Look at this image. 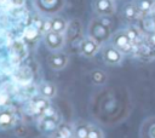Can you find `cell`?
<instances>
[{
  "instance_id": "1",
  "label": "cell",
  "mask_w": 155,
  "mask_h": 138,
  "mask_svg": "<svg viewBox=\"0 0 155 138\" xmlns=\"http://www.w3.org/2000/svg\"><path fill=\"white\" fill-rule=\"evenodd\" d=\"M111 45L114 47H116L122 54L131 53L134 47L133 42L127 36L126 31H117L116 34H114L111 38Z\"/></svg>"
},
{
  "instance_id": "2",
  "label": "cell",
  "mask_w": 155,
  "mask_h": 138,
  "mask_svg": "<svg viewBox=\"0 0 155 138\" xmlns=\"http://www.w3.org/2000/svg\"><path fill=\"white\" fill-rule=\"evenodd\" d=\"M122 53L113 45L105 46L102 50V58L108 65H119L122 62Z\"/></svg>"
},
{
  "instance_id": "3",
  "label": "cell",
  "mask_w": 155,
  "mask_h": 138,
  "mask_svg": "<svg viewBox=\"0 0 155 138\" xmlns=\"http://www.w3.org/2000/svg\"><path fill=\"white\" fill-rule=\"evenodd\" d=\"M59 125V117L53 116V117H40L39 122H38V127L40 130V132L47 137H51L54 134V132L57 131Z\"/></svg>"
},
{
  "instance_id": "4",
  "label": "cell",
  "mask_w": 155,
  "mask_h": 138,
  "mask_svg": "<svg viewBox=\"0 0 155 138\" xmlns=\"http://www.w3.org/2000/svg\"><path fill=\"white\" fill-rule=\"evenodd\" d=\"M47 64L51 69L53 70H63L68 63H69V57L67 53L63 52H52L47 56Z\"/></svg>"
},
{
  "instance_id": "5",
  "label": "cell",
  "mask_w": 155,
  "mask_h": 138,
  "mask_svg": "<svg viewBox=\"0 0 155 138\" xmlns=\"http://www.w3.org/2000/svg\"><path fill=\"white\" fill-rule=\"evenodd\" d=\"M109 29L108 27H105L104 24H102L101 22H93L90 25V38H92L93 40H96L98 44L105 41L109 39Z\"/></svg>"
},
{
  "instance_id": "6",
  "label": "cell",
  "mask_w": 155,
  "mask_h": 138,
  "mask_svg": "<svg viewBox=\"0 0 155 138\" xmlns=\"http://www.w3.org/2000/svg\"><path fill=\"white\" fill-rule=\"evenodd\" d=\"M44 42L45 46L51 50V51H58L64 46V38L62 34L56 33V31H50L46 33L44 36Z\"/></svg>"
},
{
  "instance_id": "7",
  "label": "cell",
  "mask_w": 155,
  "mask_h": 138,
  "mask_svg": "<svg viewBox=\"0 0 155 138\" xmlns=\"http://www.w3.org/2000/svg\"><path fill=\"white\" fill-rule=\"evenodd\" d=\"M80 51H81V54L85 56V57H87V58L93 57L99 51V44L96 40H93L92 38L85 39L80 44Z\"/></svg>"
},
{
  "instance_id": "8",
  "label": "cell",
  "mask_w": 155,
  "mask_h": 138,
  "mask_svg": "<svg viewBox=\"0 0 155 138\" xmlns=\"http://www.w3.org/2000/svg\"><path fill=\"white\" fill-rule=\"evenodd\" d=\"M17 122L15 113L10 109H0V130H10Z\"/></svg>"
},
{
  "instance_id": "9",
  "label": "cell",
  "mask_w": 155,
  "mask_h": 138,
  "mask_svg": "<svg viewBox=\"0 0 155 138\" xmlns=\"http://www.w3.org/2000/svg\"><path fill=\"white\" fill-rule=\"evenodd\" d=\"M140 138H155V115L147 117L139 128Z\"/></svg>"
},
{
  "instance_id": "10",
  "label": "cell",
  "mask_w": 155,
  "mask_h": 138,
  "mask_svg": "<svg viewBox=\"0 0 155 138\" xmlns=\"http://www.w3.org/2000/svg\"><path fill=\"white\" fill-rule=\"evenodd\" d=\"M94 10L99 15H111L115 11L113 0H94Z\"/></svg>"
},
{
  "instance_id": "11",
  "label": "cell",
  "mask_w": 155,
  "mask_h": 138,
  "mask_svg": "<svg viewBox=\"0 0 155 138\" xmlns=\"http://www.w3.org/2000/svg\"><path fill=\"white\" fill-rule=\"evenodd\" d=\"M51 103H50V100L47 99V98H45V97H42V96H39V97H35V98H33V100H31V110H33V113L35 114V115H41L42 114V111L50 105Z\"/></svg>"
},
{
  "instance_id": "12",
  "label": "cell",
  "mask_w": 155,
  "mask_h": 138,
  "mask_svg": "<svg viewBox=\"0 0 155 138\" xmlns=\"http://www.w3.org/2000/svg\"><path fill=\"white\" fill-rule=\"evenodd\" d=\"M39 91H40V96H42L47 99H51L57 94V87L52 82H48V81L42 82L39 87Z\"/></svg>"
},
{
  "instance_id": "13",
  "label": "cell",
  "mask_w": 155,
  "mask_h": 138,
  "mask_svg": "<svg viewBox=\"0 0 155 138\" xmlns=\"http://www.w3.org/2000/svg\"><path fill=\"white\" fill-rule=\"evenodd\" d=\"M38 6L42 11L52 12L62 6V0H38Z\"/></svg>"
},
{
  "instance_id": "14",
  "label": "cell",
  "mask_w": 155,
  "mask_h": 138,
  "mask_svg": "<svg viewBox=\"0 0 155 138\" xmlns=\"http://www.w3.org/2000/svg\"><path fill=\"white\" fill-rule=\"evenodd\" d=\"M90 77H91L92 84L96 85V86L105 85L107 81H108V75H107V73L103 71V70H101V69H94V70H92Z\"/></svg>"
},
{
  "instance_id": "15",
  "label": "cell",
  "mask_w": 155,
  "mask_h": 138,
  "mask_svg": "<svg viewBox=\"0 0 155 138\" xmlns=\"http://www.w3.org/2000/svg\"><path fill=\"white\" fill-rule=\"evenodd\" d=\"M74 138H87L90 125L86 122H78L74 126Z\"/></svg>"
},
{
  "instance_id": "16",
  "label": "cell",
  "mask_w": 155,
  "mask_h": 138,
  "mask_svg": "<svg viewBox=\"0 0 155 138\" xmlns=\"http://www.w3.org/2000/svg\"><path fill=\"white\" fill-rule=\"evenodd\" d=\"M57 133H59L61 136L65 137V138H74V127L70 126L69 123H65V122H59L58 125V128L56 131Z\"/></svg>"
},
{
  "instance_id": "17",
  "label": "cell",
  "mask_w": 155,
  "mask_h": 138,
  "mask_svg": "<svg viewBox=\"0 0 155 138\" xmlns=\"http://www.w3.org/2000/svg\"><path fill=\"white\" fill-rule=\"evenodd\" d=\"M67 28V22L65 19L61 18V17H56L52 19V31H56V33H59L62 34Z\"/></svg>"
},
{
  "instance_id": "18",
  "label": "cell",
  "mask_w": 155,
  "mask_h": 138,
  "mask_svg": "<svg viewBox=\"0 0 155 138\" xmlns=\"http://www.w3.org/2000/svg\"><path fill=\"white\" fill-rule=\"evenodd\" d=\"M87 138H104V132L101 127L96 125H90Z\"/></svg>"
},
{
  "instance_id": "19",
  "label": "cell",
  "mask_w": 155,
  "mask_h": 138,
  "mask_svg": "<svg viewBox=\"0 0 155 138\" xmlns=\"http://www.w3.org/2000/svg\"><path fill=\"white\" fill-rule=\"evenodd\" d=\"M153 1L151 0H139L138 5H137V8L143 13V15H147L148 12L151 11V7H153Z\"/></svg>"
},
{
  "instance_id": "20",
  "label": "cell",
  "mask_w": 155,
  "mask_h": 138,
  "mask_svg": "<svg viewBox=\"0 0 155 138\" xmlns=\"http://www.w3.org/2000/svg\"><path fill=\"white\" fill-rule=\"evenodd\" d=\"M124 15H125V17L127 18V19H133V18H136V16H137V7L134 6V5H127L126 7H125V11H124Z\"/></svg>"
},
{
  "instance_id": "21",
  "label": "cell",
  "mask_w": 155,
  "mask_h": 138,
  "mask_svg": "<svg viewBox=\"0 0 155 138\" xmlns=\"http://www.w3.org/2000/svg\"><path fill=\"white\" fill-rule=\"evenodd\" d=\"M126 34H127V36L130 38V40L133 42V45L136 46V44H137L138 40H139V33H138V30H137L136 28H130V29L126 30Z\"/></svg>"
},
{
  "instance_id": "22",
  "label": "cell",
  "mask_w": 155,
  "mask_h": 138,
  "mask_svg": "<svg viewBox=\"0 0 155 138\" xmlns=\"http://www.w3.org/2000/svg\"><path fill=\"white\" fill-rule=\"evenodd\" d=\"M57 115H58L57 109H56L52 104H50V105L42 111V114L40 115V117H53V116H57Z\"/></svg>"
},
{
  "instance_id": "23",
  "label": "cell",
  "mask_w": 155,
  "mask_h": 138,
  "mask_svg": "<svg viewBox=\"0 0 155 138\" xmlns=\"http://www.w3.org/2000/svg\"><path fill=\"white\" fill-rule=\"evenodd\" d=\"M41 31H42L44 34L52 31V19H46V21H44V24H42V29H41Z\"/></svg>"
},
{
  "instance_id": "24",
  "label": "cell",
  "mask_w": 155,
  "mask_h": 138,
  "mask_svg": "<svg viewBox=\"0 0 155 138\" xmlns=\"http://www.w3.org/2000/svg\"><path fill=\"white\" fill-rule=\"evenodd\" d=\"M38 29L35 28V27H28L27 29H25V31H24V35L27 36V38H35L36 36V34H38Z\"/></svg>"
},
{
  "instance_id": "25",
  "label": "cell",
  "mask_w": 155,
  "mask_h": 138,
  "mask_svg": "<svg viewBox=\"0 0 155 138\" xmlns=\"http://www.w3.org/2000/svg\"><path fill=\"white\" fill-rule=\"evenodd\" d=\"M10 4L15 7H22L25 4V0H10Z\"/></svg>"
},
{
  "instance_id": "26",
  "label": "cell",
  "mask_w": 155,
  "mask_h": 138,
  "mask_svg": "<svg viewBox=\"0 0 155 138\" xmlns=\"http://www.w3.org/2000/svg\"><path fill=\"white\" fill-rule=\"evenodd\" d=\"M148 44L155 50V31L149 35V38H148Z\"/></svg>"
},
{
  "instance_id": "27",
  "label": "cell",
  "mask_w": 155,
  "mask_h": 138,
  "mask_svg": "<svg viewBox=\"0 0 155 138\" xmlns=\"http://www.w3.org/2000/svg\"><path fill=\"white\" fill-rule=\"evenodd\" d=\"M51 138H65V137H63V136H61L59 133L54 132V134H53V136H51Z\"/></svg>"
},
{
  "instance_id": "28",
  "label": "cell",
  "mask_w": 155,
  "mask_h": 138,
  "mask_svg": "<svg viewBox=\"0 0 155 138\" xmlns=\"http://www.w3.org/2000/svg\"><path fill=\"white\" fill-rule=\"evenodd\" d=\"M151 16H153V18L155 19V4H154L153 7H151Z\"/></svg>"
},
{
  "instance_id": "29",
  "label": "cell",
  "mask_w": 155,
  "mask_h": 138,
  "mask_svg": "<svg viewBox=\"0 0 155 138\" xmlns=\"http://www.w3.org/2000/svg\"><path fill=\"white\" fill-rule=\"evenodd\" d=\"M41 138H51V137H47V136H45V137H41Z\"/></svg>"
},
{
  "instance_id": "30",
  "label": "cell",
  "mask_w": 155,
  "mask_h": 138,
  "mask_svg": "<svg viewBox=\"0 0 155 138\" xmlns=\"http://www.w3.org/2000/svg\"><path fill=\"white\" fill-rule=\"evenodd\" d=\"M154 30H155V21H154Z\"/></svg>"
},
{
  "instance_id": "31",
  "label": "cell",
  "mask_w": 155,
  "mask_h": 138,
  "mask_svg": "<svg viewBox=\"0 0 155 138\" xmlns=\"http://www.w3.org/2000/svg\"><path fill=\"white\" fill-rule=\"evenodd\" d=\"M2 1H5V0H0V2H2Z\"/></svg>"
}]
</instances>
